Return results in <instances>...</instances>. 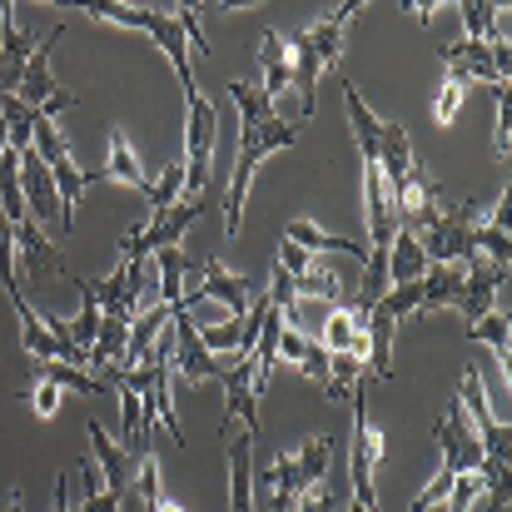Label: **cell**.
Returning a JSON list of instances; mask_svg holds the SVG:
<instances>
[{
	"instance_id": "1",
	"label": "cell",
	"mask_w": 512,
	"mask_h": 512,
	"mask_svg": "<svg viewBox=\"0 0 512 512\" xmlns=\"http://www.w3.org/2000/svg\"><path fill=\"white\" fill-rule=\"evenodd\" d=\"M299 145V120H259V125H244L239 135V160H234V174H229V189H224V234H239L244 229V204H249V184H254V170L279 155V150H294Z\"/></svg>"
},
{
	"instance_id": "2",
	"label": "cell",
	"mask_w": 512,
	"mask_h": 512,
	"mask_svg": "<svg viewBox=\"0 0 512 512\" xmlns=\"http://www.w3.org/2000/svg\"><path fill=\"white\" fill-rule=\"evenodd\" d=\"M209 199H214V189H209L204 199H179L174 209L145 214V224H135V229L120 239V259H125V264H140V259H150V254L179 249V239H184V234H189V224L209 209Z\"/></svg>"
},
{
	"instance_id": "3",
	"label": "cell",
	"mask_w": 512,
	"mask_h": 512,
	"mask_svg": "<svg viewBox=\"0 0 512 512\" xmlns=\"http://www.w3.org/2000/svg\"><path fill=\"white\" fill-rule=\"evenodd\" d=\"M189 120H184V189L189 199H204L214 189V140H219V110L204 95L184 100Z\"/></svg>"
},
{
	"instance_id": "4",
	"label": "cell",
	"mask_w": 512,
	"mask_h": 512,
	"mask_svg": "<svg viewBox=\"0 0 512 512\" xmlns=\"http://www.w3.org/2000/svg\"><path fill=\"white\" fill-rule=\"evenodd\" d=\"M60 40H65V25H55V30L30 50V60H25V70H20L15 90H10L25 110L50 115V120H60V110H75V95H70V90H60V85H55V75H50V50H55Z\"/></svg>"
},
{
	"instance_id": "5",
	"label": "cell",
	"mask_w": 512,
	"mask_h": 512,
	"mask_svg": "<svg viewBox=\"0 0 512 512\" xmlns=\"http://www.w3.org/2000/svg\"><path fill=\"white\" fill-rule=\"evenodd\" d=\"M478 224H483V214H478V204H473V199L448 204V209H443V219H438L428 234H418V244H423L428 264H468V259L478 254Z\"/></svg>"
},
{
	"instance_id": "6",
	"label": "cell",
	"mask_w": 512,
	"mask_h": 512,
	"mask_svg": "<svg viewBox=\"0 0 512 512\" xmlns=\"http://www.w3.org/2000/svg\"><path fill=\"white\" fill-rule=\"evenodd\" d=\"M353 398V438H348V478H353V503L378 512V493H373V463L383 458V438L368 423V403H363V378L348 393Z\"/></svg>"
},
{
	"instance_id": "7",
	"label": "cell",
	"mask_w": 512,
	"mask_h": 512,
	"mask_svg": "<svg viewBox=\"0 0 512 512\" xmlns=\"http://www.w3.org/2000/svg\"><path fill=\"white\" fill-rule=\"evenodd\" d=\"M170 373L174 378H184V383H204V378H219L224 373V363L199 343V324H194V314L189 309H174L170 314Z\"/></svg>"
},
{
	"instance_id": "8",
	"label": "cell",
	"mask_w": 512,
	"mask_h": 512,
	"mask_svg": "<svg viewBox=\"0 0 512 512\" xmlns=\"http://www.w3.org/2000/svg\"><path fill=\"white\" fill-rule=\"evenodd\" d=\"M433 438H438V448H443V468H448L453 478L483 468V443H478V433H473V423H468V413H463L458 398H448V413L438 418Z\"/></svg>"
},
{
	"instance_id": "9",
	"label": "cell",
	"mask_w": 512,
	"mask_h": 512,
	"mask_svg": "<svg viewBox=\"0 0 512 512\" xmlns=\"http://www.w3.org/2000/svg\"><path fill=\"white\" fill-rule=\"evenodd\" d=\"M219 383H224L219 443H224L229 423H244V433H249V438L259 443V398H254V368H249V358H239L234 368H224V373H219Z\"/></svg>"
},
{
	"instance_id": "10",
	"label": "cell",
	"mask_w": 512,
	"mask_h": 512,
	"mask_svg": "<svg viewBox=\"0 0 512 512\" xmlns=\"http://www.w3.org/2000/svg\"><path fill=\"white\" fill-rule=\"evenodd\" d=\"M254 279H244V274H234V269H224L219 259H204V284L194 289V294H184V304L179 309H189L194 299H219L234 319H244L249 314V304H254Z\"/></svg>"
},
{
	"instance_id": "11",
	"label": "cell",
	"mask_w": 512,
	"mask_h": 512,
	"mask_svg": "<svg viewBox=\"0 0 512 512\" xmlns=\"http://www.w3.org/2000/svg\"><path fill=\"white\" fill-rule=\"evenodd\" d=\"M508 284V269L503 264H493V259H483V254H473L468 264H463V319L468 324H478L483 314H493L498 309V289Z\"/></svg>"
},
{
	"instance_id": "12",
	"label": "cell",
	"mask_w": 512,
	"mask_h": 512,
	"mask_svg": "<svg viewBox=\"0 0 512 512\" xmlns=\"http://www.w3.org/2000/svg\"><path fill=\"white\" fill-rule=\"evenodd\" d=\"M30 35H25V20H20V5H10V0H0V95H10L15 90V80H20V70H25V60H30Z\"/></svg>"
},
{
	"instance_id": "13",
	"label": "cell",
	"mask_w": 512,
	"mask_h": 512,
	"mask_svg": "<svg viewBox=\"0 0 512 512\" xmlns=\"http://www.w3.org/2000/svg\"><path fill=\"white\" fill-rule=\"evenodd\" d=\"M20 194H25V214H30L35 224H40V219L60 224V194H55V179H50V170L40 165L35 150L20 155Z\"/></svg>"
},
{
	"instance_id": "14",
	"label": "cell",
	"mask_w": 512,
	"mask_h": 512,
	"mask_svg": "<svg viewBox=\"0 0 512 512\" xmlns=\"http://www.w3.org/2000/svg\"><path fill=\"white\" fill-rule=\"evenodd\" d=\"M165 55H170L174 75H179V85H184V100L189 95H199V80H194V60H189V40H184V30H179V20H174L170 10H160L155 5V15H150V30H145Z\"/></svg>"
},
{
	"instance_id": "15",
	"label": "cell",
	"mask_w": 512,
	"mask_h": 512,
	"mask_svg": "<svg viewBox=\"0 0 512 512\" xmlns=\"http://www.w3.org/2000/svg\"><path fill=\"white\" fill-rule=\"evenodd\" d=\"M363 219H368V244H373V249H388L393 234L403 229L398 214L388 209V189H383L378 165H363Z\"/></svg>"
},
{
	"instance_id": "16",
	"label": "cell",
	"mask_w": 512,
	"mask_h": 512,
	"mask_svg": "<svg viewBox=\"0 0 512 512\" xmlns=\"http://www.w3.org/2000/svg\"><path fill=\"white\" fill-rule=\"evenodd\" d=\"M85 433H90V463L105 473V493L125 498V488H130V478H135V458H130V453H125L100 423H90Z\"/></svg>"
},
{
	"instance_id": "17",
	"label": "cell",
	"mask_w": 512,
	"mask_h": 512,
	"mask_svg": "<svg viewBox=\"0 0 512 512\" xmlns=\"http://www.w3.org/2000/svg\"><path fill=\"white\" fill-rule=\"evenodd\" d=\"M259 90L274 100L294 85V60H289V40L279 30H259Z\"/></svg>"
},
{
	"instance_id": "18",
	"label": "cell",
	"mask_w": 512,
	"mask_h": 512,
	"mask_svg": "<svg viewBox=\"0 0 512 512\" xmlns=\"http://www.w3.org/2000/svg\"><path fill=\"white\" fill-rule=\"evenodd\" d=\"M15 254H20V264L30 274H60V279H70V269L60 264V249L45 239V229L35 219H20L15 224Z\"/></svg>"
},
{
	"instance_id": "19",
	"label": "cell",
	"mask_w": 512,
	"mask_h": 512,
	"mask_svg": "<svg viewBox=\"0 0 512 512\" xmlns=\"http://www.w3.org/2000/svg\"><path fill=\"white\" fill-rule=\"evenodd\" d=\"M418 289H423L418 314L458 309V304H463V264H428V269H423V279H418Z\"/></svg>"
},
{
	"instance_id": "20",
	"label": "cell",
	"mask_w": 512,
	"mask_h": 512,
	"mask_svg": "<svg viewBox=\"0 0 512 512\" xmlns=\"http://www.w3.org/2000/svg\"><path fill=\"white\" fill-rule=\"evenodd\" d=\"M324 348L343 353V358H358L368 368V339H363V314H348V309H329L324 319Z\"/></svg>"
},
{
	"instance_id": "21",
	"label": "cell",
	"mask_w": 512,
	"mask_h": 512,
	"mask_svg": "<svg viewBox=\"0 0 512 512\" xmlns=\"http://www.w3.org/2000/svg\"><path fill=\"white\" fill-rule=\"evenodd\" d=\"M343 85V110H348V125H353V145H358V155H363V165H378V115L363 105V95H358V85L353 80H339Z\"/></svg>"
},
{
	"instance_id": "22",
	"label": "cell",
	"mask_w": 512,
	"mask_h": 512,
	"mask_svg": "<svg viewBox=\"0 0 512 512\" xmlns=\"http://www.w3.org/2000/svg\"><path fill=\"white\" fill-rule=\"evenodd\" d=\"M229 512H254V438L229 443Z\"/></svg>"
},
{
	"instance_id": "23",
	"label": "cell",
	"mask_w": 512,
	"mask_h": 512,
	"mask_svg": "<svg viewBox=\"0 0 512 512\" xmlns=\"http://www.w3.org/2000/svg\"><path fill=\"white\" fill-rule=\"evenodd\" d=\"M284 239L299 244V249H309V254H353V259H368V249H363L358 239H339V234L319 229L314 219H294V224L284 229Z\"/></svg>"
},
{
	"instance_id": "24",
	"label": "cell",
	"mask_w": 512,
	"mask_h": 512,
	"mask_svg": "<svg viewBox=\"0 0 512 512\" xmlns=\"http://www.w3.org/2000/svg\"><path fill=\"white\" fill-rule=\"evenodd\" d=\"M423 269H428L423 244H418L408 229H398V234H393V244H388V279H393V284H418V279H423Z\"/></svg>"
},
{
	"instance_id": "25",
	"label": "cell",
	"mask_w": 512,
	"mask_h": 512,
	"mask_svg": "<svg viewBox=\"0 0 512 512\" xmlns=\"http://www.w3.org/2000/svg\"><path fill=\"white\" fill-rule=\"evenodd\" d=\"M105 174L110 179H120V184H130V189H150V174L140 165V155H135V145L120 135V130H110V160H105Z\"/></svg>"
},
{
	"instance_id": "26",
	"label": "cell",
	"mask_w": 512,
	"mask_h": 512,
	"mask_svg": "<svg viewBox=\"0 0 512 512\" xmlns=\"http://www.w3.org/2000/svg\"><path fill=\"white\" fill-rule=\"evenodd\" d=\"M0 125H5L10 155H25L30 150V130H35V110H25L15 95H0Z\"/></svg>"
},
{
	"instance_id": "27",
	"label": "cell",
	"mask_w": 512,
	"mask_h": 512,
	"mask_svg": "<svg viewBox=\"0 0 512 512\" xmlns=\"http://www.w3.org/2000/svg\"><path fill=\"white\" fill-rule=\"evenodd\" d=\"M458 15H463V40H483V45L503 40V35H498V5L463 0V5H458Z\"/></svg>"
},
{
	"instance_id": "28",
	"label": "cell",
	"mask_w": 512,
	"mask_h": 512,
	"mask_svg": "<svg viewBox=\"0 0 512 512\" xmlns=\"http://www.w3.org/2000/svg\"><path fill=\"white\" fill-rule=\"evenodd\" d=\"M179 194H184V160H170L165 170L150 179V189H145V199H150V214L174 209V204H179Z\"/></svg>"
},
{
	"instance_id": "29",
	"label": "cell",
	"mask_w": 512,
	"mask_h": 512,
	"mask_svg": "<svg viewBox=\"0 0 512 512\" xmlns=\"http://www.w3.org/2000/svg\"><path fill=\"white\" fill-rule=\"evenodd\" d=\"M229 100H234V110H239V125H259V120L274 115V100H269L259 85H249V80H234V85H229Z\"/></svg>"
},
{
	"instance_id": "30",
	"label": "cell",
	"mask_w": 512,
	"mask_h": 512,
	"mask_svg": "<svg viewBox=\"0 0 512 512\" xmlns=\"http://www.w3.org/2000/svg\"><path fill=\"white\" fill-rule=\"evenodd\" d=\"M40 378H45V383H55V388H70V393H85V398H95V393H105V378H90L85 368H70V363H45V368H40Z\"/></svg>"
},
{
	"instance_id": "31",
	"label": "cell",
	"mask_w": 512,
	"mask_h": 512,
	"mask_svg": "<svg viewBox=\"0 0 512 512\" xmlns=\"http://www.w3.org/2000/svg\"><path fill=\"white\" fill-rule=\"evenodd\" d=\"M135 483H140V503L155 512L165 503V483H160V458L150 453V448H140L135 453Z\"/></svg>"
},
{
	"instance_id": "32",
	"label": "cell",
	"mask_w": 512,
	"mask_h": 512,
	"mask_svg": "<svg viewBox=\"0 0 512 512\" xmlns=\"http://www.w3.org/2000/svg\"><path fill=\"white\" fill-rule=\"evenodd\" d=\"M358 378H368L358 358H343V353H329V383H324V393H329L334 403H339V398H348V393L358 388Z\"/></svg>"
},
{
	"instance_id": "33",
	"label": "cell",
	"mask_w": 512,
	"mask_h": 512,
	"mask_svg": "<svg viewBox=\"0 0 512 512\" xmlns=\"http://www.w3.org/2000/svg\"><path fill=\"white\" fill-rule=\"evenodd\" d=\"M468 339L488 343V348L498 353V363L508 368V314H503V309H493V314H483V319L473 324V334H468Z\"/></svg>"
},
{
	"instance_id": "34",
	"label": "cell",
	"mask_w": 512,
	"mask_h": 512,
	"mask_svg": "<svg viewBox=\"0 0 512 512\" xmlns=\"http://www.w3.org/2000/svg\"><path fill=\"white\" fill-rule=\"evenodd\" d=\"M463 95H468V80L443 70V85H438V100H433V120H438V125H453V120H458Z\"/></svg>"
},
{
	"instance_id": "35",
	"label": "cell",
	"mask_w": 512,
	"mask_h": 512,
	"mask_svg": "<svg viewBox=\"0 0 512 512\" xmlns=\"http://www.w3.org/2000/svg\"><path fill=\"white\" fill-rule=\"evenodd\" d=\"M478 254L508 269V259H512V239H508V229H503V224H493V219H483V224H478Z\"/></svg>"
},
{
	"instance_id": "36",
	"label": "cell",
	"mask_w": 512,
	"mask_h": 512,
	"mask_svg": "<svg viewBox=\"0 0 512 512\" xmlns=\"http://www.w3.org/2000/svg\"><path fill=\"white\" fill-rule=\"evenodd\" d=\"M294 284V299H324V304H334L339 299V279L334 274H324L319 264L304 274V279H289Z\"/></svg>"
},
{
	"instance_id": "37",
	"label": "cell",
	"mask_w": 512,
	"mask_h": 512,
	"mask_svg": "<svg viewBox=\"0 0 512 512\" xmlns=\"http://www.w3.org/2000/svg\"><path fill=\"white\" fill-rule=\"evenodd\" d=\"M0 284L10 294V304L20 299V279H15V229L0 219Z\"/></svg>"
},
{
	"instance_id": "38",
	"label": "cell",
	"mask_w": 512,
	"mask_h": 512,
	"mask_svg": "<svg viewBox=\"0 0 512 512\" xmlns=\"http://www.w3.org/2000/svg\"><path fill=\"white\" fill-rule=\"evenodd\" d=\"M80 473H85V483H90V498L80 503V512H120V498H115V493H105V483H100V473H95V463H90V458L80 463Z\"/></svg>"
},
{
	"instance_id": "39",
	"label": "cell",
	"mask_w": 512,
	"mask_h": 512,
	"mask_svg": "<svg viewBox=\"0 0 512 512\" xmlns=\"http://www.w3.org/2000/svg\"><path fill=\"white\" fill-rule=\"evenodd\" d=\"M478 493H483V478H478V473H463V478H453V488H448L443 508H448V512H468Z\"/></svg>"
},
{
	"instance_id": "40",
	"label": "cell",
	"mask_w": 512,
	"mask_h": 512,
	"mask_svg": "<svg viewBox=\"0 0 512 512\" xmlns=\"http://www.w3.org/2000/svg\"><path fill=\"white\" fill-rule=\"evenodd\" d=\"M448 488H453V473H448V468H438V473H433V483H428V488H423V493H418V498L408 503V512H433V508H443Z\"/></svg>"
},
{
	"instance_id": "41",
	"label": "cell",
	"mask_w": 512,
	"mask_h": 512,
	"mask_svg": "<svg viewBox=\"0 0 512 512\" xmlns=\"http://www.w3.org/2000/svg\"><path fill=\"white\" fill-rule=\"evenodd\" d=\"M508 145H512V95L508 85H498V135H493L498 160H508Z\"/></svg>"
},
{
	"instance_id": "42",
	"label": "cell",
	"mask_w": 512,
	"mask_h": 512,
	"mask_svg": "<svg viewBox=\"0 0 512 512\" xmlns=\"http://www.w3.org/2000/svg\"><path fill=\"white\" fill-rule=\"evenodd\" d=\"M299 363H304V373H309L319 388L329 383V348H324V343L309 339V343H304V358H299Z\"/></svg>"
},
{
	"instance_id": "43",
	"label": "cell",
	"mask_w": 512,
	"mask_h": 512,
	"mask_svg": "<svg viewBox=\"0 0 512 512\" xmlns=\"http://www.w3.org/2000/svg\"><path fill=\"white\" fill-rule=\"evenodd\" d=\"M289 512H339V498H334V493H329V488L319 483V488L299 493V498H294V508H289Z\"/></svg>"
},
{
	"instance_id": "44",
	"label": "cell",
	"mask_w": 512,
	"mask_h": 512,
	"mask_svg": "<svg viewBox=\"0 0 512 512\" xmlns=\"http://www.w3.org/2000/svg\"><path fill=\"white\" fill-rule=\"evenodd\" d=\"M30 403H35V413H40V418H55V413H60V388L40 378V383H35V393H30Z\"/></svg>"
},
{
	"instance_id": "45",
	"label": "cell",
	"mask_w": 512,
	"mask_h": 512,
	"mask_svg": "<svg viewBox=\"0 0 512 512\" xmlns=\"http://www.w3.org/2000/svg\"><path fill=\"white\" fill-rule=\"evenodd\" d=\"M304 334L294 329V324H284V334H279V363H299L304 358Z\"/></svg>"
},
{
	"instance_id": "46",
	"label": "cell",
	"mask_w": 512,
	"mask_h": 512,
	"mask_svg": "<svg viewBox=\"0 0 512 512\" xmlns=\"http://www.w3.org/2000/svg\"><path fill=\"white\" fill-rule=\"evenodd\" d=\"M50 512H75V508H70V478H65V473L55 478V498H50Z\"/></svg>"
},
{
	"instance_id": "47",
	"label": "cell",
	"mask_w": 512,
	"mask_h": 512,
	"mask_svg": "<svg viewBox=\"0 0 512 512\" xmlns=\"http://www.w3.org/2000/svg\"><path fill=\"white\" fill-rule=\"evenodd\" d=\"M433 10H438L433 0H428V5H408V15H418V25H428V20H433Z\"/></svg>"
},
{
	"instance_id": "48",
	"label": "cell",
	"mask_w": 512,
	"mask_h": 512,
	"mask_svg": "<svg viewBox=\"0 0 512 512\" xmlns=\"http://www.w3.org/2000/svg\"><path fill=\"white\" fill-rule=\"evenodd\" d=\"M0 512H25V503H20L15 493H5V503H0Z\"/></svg>"
},
{
	"instance_id": "49",
	"label": "cell",
	"mask_w": 512,
	"mask_h": 512,
	"mask_svg": "<svg viewBox=\"0 0 512 512\" xmlns=\"http://www.w3.org/2000/svg\"><path fill=\"white\" fill-rule=\"evenodd\" d=\"M155 512H184V508H179V503H160V508H155Z\"/></svg>"
},
{
	"instance_id": "50",
	"label": "cell",
	"mask_w": 512,
	"mask_h": 512,
	"mask_svg": "<svg viewBox=\"0 0 512 512\" xmlns=\"http://www.w3.org/2000/svg\"><path fill=\"white\" fill-rule=\"evenodd\" d=\"M5 150H10V145H5V125H0V155H5Z\"/></svg>"
},
{
	"instance_id": "51",
	"label": "cell",
	"mask_w": 512,
	"mask_h": 512,
	"mask_svg": "<svg viewBox=\"0 0 512 512\" xmlns=\"http://www.w3.org/2000/svg\"><path fill=\"white\" fill-rule=\"evenodd\" d=\"M348 512H373V508H363V503H348Z\"/></svg>"
}]
</instances>
